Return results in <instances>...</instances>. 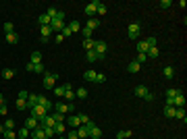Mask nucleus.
Listing matches in <instances>:
<instances>
[{
    "mask_svg": "<svg viewBox=\"0 0 187 139\" xmlns=\"http://www.w3.org/2000/svg\"><path fill=\"white\" fill-rule=\"evenodd\" d=\"M145 60H148V54H137V58H135V63H145Z\"/></svg>",
    "mask_w": 187,
    "mask_h": 139,
    "instance_id": "nucleus-53",
    "label": "nucleus"
},
{
    "mask_svg": "<svg viewBox=\"0 0 187 139\" xmlns=\"http://www.w3.org/2000/svg\"><path fill=\"white\" fill-rule=\"evenodd\" d=\"M7 42L8 44H17L19 42V35L17 33H7Z\"/></svg>",
    "mask_w": 187,
    "mask_h": 139,
    "instance_id": "nucleus-36",
    "label": "nucleus"
},
{
    "mask_svg": "<svg viewBox=\"0 0 187 139\" xmlns=\"http://www.w3.org/2000/svg\"><path fill=\"white\" fill-rule=\"evenodd\" d=\"M67 125H71V127H79L81 123H79V116H67V120H65Z\"/></svg>",
    "mask_w": 187,
    "mask_h": 139,
    "instance_id": "nucleus-23",
    "label": "nucleus"
},
{
    "mask_svg": "<svg viewBox=\"0 0 187 139\" xmlns=\"http://www.w3.org/2000/svg\"><path fill=\"white\" fill-rule=\"evenodd\" d=\"M44 133H46V139L54 137V129H52V127H44Z\"/></svg>",
    "mask_w": 187,
    "mask_h": 139,
    "instance_id": "nucleus-44",
    "label": "nucleus"
},
{
    "mask_svg": "<svg viewBox=\"0 0 187 139\" xmlns=\"http://www.w3.org/2000/svg\"><path fill=\"white\" fill-rule=\"evenodd\" d=\"M29 135H31L29 129H25V127H21V129H19V139H27Z\"/></svg>",
    "mask_w": 187,
    "mask_h": 139,
    "instance_id": "nucleus-32",
    "label": "nucleus"
},
{
    "mask_svg": "<svg viewBox=\"0 0 187 139\" xmlns=\"http://www.w3.org/2000/svg\"><path fill=\"white\" fill-rule=\"evenodd\" d=\"M31 63H33V64L42 63V54H40V52H31Z\"/></svg>",
    "mask_w": 187,
    "mask_h": 139,
    "instance_id": "nucleus-42",
    "label": "nucleus"
},
{
    "mask_svg": "<svg viewBox=\"0 0 187 139\" xmlns=\"http://www.w3.org/2000/svg\"><path fill=\"white\" fill-rule=\"evenodd\" d=\"M31 135H33V139H46L44 127H38V129H33V131H31Z\"/></svg>",
    "mask_w": 187,
    "mask_h": 139,
    "instance_id": "nucleus-15",
    "label": "nucleus"
},
{
    "mask_svg": "<svg viewBox=\"0 0 187 139\" xmlns=\"http://www.w3.org/2000/svg\"><path fill=\"white\" fill-rule=\"evenodd\" d=\"M98 4H100V2H98V0H94V2H90V4H87V7H85V15H87V17H94V15H96V8H98Z\"/></svg>",
    "mask_w": 187,
    "mask_h": 139,
    "instance_id": "nucleus-10",
    "label": "nucleus"
},
{
    "mask_svg": "<svg viewBox=\"0 0 187 139\" xmlns=\"http://www.w3.org/2000/svg\"><path fill=\"white\" fill-rule=\"evenodd\" d=\"M145 44H148V48H154V46L158 44V40H156V37H148V40H145Z\"/></svg>",
    "mask_w": 187,
    "mask_h": 139,
    "instance_id": "nucleus-47",
    "label": "nucleus"
},
{
    "mask_svg": "<svg viewBox=\"0 0 187 139\" xmlns=\"http://www.w3.org/2000/svg\"><path fill=\"white\" fill-rule=\"evenodd\" d=\"M173 106L175 108H183V106H185V96H183V93H177V96L173 98Z\"/></svg>",
    "mask_w": 187,
    "mask_h": 139,
    "instance_id": "nucleus-12",
    "label": "nucleus"
},
{
    "mask_svg": "<svg viewBox=\"0 0 187 139\" xmlns=\"http://www.w3.org/2000/svg\"><path fill=\"white\" fill-rule=\"evenodd\" d=\"M106 81V75H102V73H96V81L94 83H104Z\"/></svg>",
    "mask_w": 187,
    "mask_h": 139,
    "instance_id": "nucleus-49",
    "label": "nucleus"
},
{
    "mask_svg": "<svg viewBox=\"0 0 187 139\" xmlns=\"http://www.w3.org/2000/svg\"><path fill=\"white\" fill-rule=\"evenodd\" d=\"M77 116H79V123H81V125H90L91 123V118L87 116V114H77Z\"/></svg>",
    "mask_w": 187,
    "mask_h": 139,
    "instance_id": "nucleus-40",
    "label": "nucleus"
},
{
    "mask_svg": "<svg viewBox=\"0 0 187 139\" xmlns=\"http://www.w3.org/2000/svg\"><path fill=\"white\" fill-rule=\"evenodd\" d=\"M38 104H40V106H44L46 110H50V108L54 106V104H50V100H48L46 96H38Z\"/></svg>",
    "mask_w": 187,
    "mask_h": 139,
    "instance_id": "nucleus-14",
    "label": "nucleus"
},
{
    "mask_svg": "<svg viewBox=\"0 0 187 139\" xmlns=\"http://www.w3.org/2000/svg\"><path fill=\"white\" fill-rule=\"evenodd\" d=\"M0 104H4V96L2 93H0Z\"/></svg>",
    "mask_w": 187,
    "mask_h": 139,
    "instance_id": "nucleus-60",
    "label": "nucleus"
},
{
    "mask_svg": "<svg viewBox=\"0 0 187 139\" xmlns=\"http://www.w3.org/2000/svg\"><path fill=\"white\" fill-rule=\"evenodd\" d=\"M65 27V21H62V19H52V21H50V29H52V31H60V29Z\"/></svg>",
    "mask_w": 187,
    "mask_h": 139,
    "instance_id": "nucleus-11",
    "label": "nucleus"
},
{
    "mask_svg": "<svg viewBox=\"0 0 187 139\" xmlns=\"http://www.w3.org/2000/svg\"><path fill=\"white\" fill-rule=\"evenodd\" d=\"M19 98H21V100H27V98H29V91L21 89V91H19Z\"/></svg>",
    "mask_w": 187,
    "mask_h": 139,
    "instance_id": "nucleus-54",
    "label": "nucleus"
},
{
    "mask_svg": "<svg viewBox=\"0 0 187 139\" xmlns=\"http://www.w3.org/2000/svg\"><path fill=\"white\" fill-rule=\"evenodd\" d=\"M4 129H15V120L13 118H7V120H4Z\"/></svg>",
    "mask_w": 187,
    "mask_h": 139,
    "instance_id": "nucleus-50",
    "label": "nucleus"
},
{
    "mask_svg": "<svg viewBox=\"0 0 187 139\" xmlns=\"http://www.w3.org/2000/svg\"><path fill=\"white\" fill-rule=\"evenodd\" d=\"M69 27H71V31H73V33H77V31H81V23H79V21H71Z\"/></svg>",
    "mask_w": 187,
    "mask_h": 139,
    "instance_id": "nucleus-30",
    "label": "nucleus"
},
{
    "mask_svg": "<svg viewBox=\"0 0 187 139\" xmlns=\"http://www.w3.org/2000/svg\"><path fill=\"white\" fill-rule=\"evenodd\" d=\"M83 79H85V81H90V83H94V81H96V71H85V73H83Z\"/></svg>",
    "mask_w": 187,
    "mask_h": 139,
    "instance_id": "nucleus-17",
    "label": "nucleus"
},
{
    "mask_svg": "<svg viewBox=\"0 0 187 139\" xmlns=\"http://www.w3.org/2000/svg\"><path fill=\"white\" fill-rule=\"evenodd\" d=\"M162 73H164L166 79H173V77H175V69H173V67H164V71H162Z\"/></svg>",
    "mask_w": 187,
    "mask_h": 139,
    "instance_id": "nucleus-31",
    "label": "nucleus"
},
{
    "mask_svg": "<svg viewBox=\"0 0 187 139\" xmlns=\"http://www.w3.org/2000/svg\"><path fill=\"white\" fill-rule=\"evenodd\" d=\"M85 58H87L90 63H96V60H100V56L96 54V50H87V52H85Z\"/></svg>",
    "mask_w": 187,
    "mask_h": 139,
    "instance_id": "nucleus-18",
    "label": "nucleus"
},
{
    "mask_svg": "<svg viewBox=\"0 0 187 139\" xmlns=\"http://www.w3.org/2000/svg\"><path fill=\"white\" fill-rule=\"evenodd\" d=\"M54 93L58 98H62V93H65V85H58V87H54Z\"/></svg>",
    "mask_w": 187,
    "mask_h": 139,
    "instance_id": "nucleus-52",
    "label": "nucleus"
},
{
    "mask_svg": "<svg viewBox=\"0 0 187 139\" xmlns=\"http://www.w3.org/2000/svg\"><path fill=\"white\" fill-rule=\"evenodd\" d=\"M133 93H135L137 98H144L145 102H152V100H154V96L148 91V87H145V85H137V87L133 89Z\"/></svg>",
    "mask_w": 187,
    "mask_h": 139,
    "instance_id": "nucleus-1",
    "label": "nucleus"
},
{
    "mask_svg": "<svg viewBox=\"0 0 187 139\" xmlns=\"http://www.w3.org/2000/svg\"><path fill=\"white\" fill-rule=\"evenodd\" d=\"M56 13H58V8H54V7H50V8H48V13H46V15H48L50 19H54V17H56Z\"/></svg>",
    "mask_w": 187,
    "mask_h": 139,
    "instance_id": "nucleus-51",
    "label": "nucleus"
},
{
    "mask_svg": "<svg viewBox=\"0 0 187 139\" xmlns=\"http://www.w3.org/2000/svg\"><path fill=\"white\" fill-rule=\"evenodd\" d=\"M87 129H90V137H94V139H100V137H102V131H100L96 125H94V127H87Z\"/></svg>",
    "mask_w": 187,
    "mask_h": 139,
    "instance_id": "nucleus-16",
    "label": "nucleus"
},
{
    "mask_svg": "<svg viewBox=\"0 0 187 139\" xmlns=\"http://www.w3.org/2000/svg\"><path fill=\"white\" fill-rule=\"evenodd\" d=\"M67 139H79V137H77V133H75V131H71L69 135H67Z\"/></svg>",
    "mask_w": 187,
    "mask_h": 139,
    "instance_id": "nucleus-57",
    "label": "nucleus"
},
{
    "mask_svg": "<svg viewBox=\"0 0 187 139\" xmlns=\"http://www.w3.org/2000/svg\"><path fill=\"white\" fill-rule=\"evenodd\" d=\"M7 112H8V108H7V106H4V104H0V114H2V116H4V114H7Z\"/></svg>",
    "mask_w": 187,
    "mask_h": 139,
    "instance_id": "nucleus-56",
    "label": "nucleus"
},
{
    "mask_svg": "<svg viewBox=\"0 0 187 139\" xmlns=\"http://www.w3.org/2000/svg\"><path fill=\"white\" fill-rule=\"evenodd\" d=\"M164 114L168 118H175V106H166V108H164Z\"/></svg>",
    "mask_w": 187,
    "mask_h": 139,
    "instance_id": "nucleus-43",
    "label": "nucleus"
},
{
    "mask_svg": "<svg viewBox=\"0 0 187 139\" xmlns=\"http://www.w3.org/2000/svg\"><path fill=\"white\" fill-rule=\"evenodd\" d=\"M50 116H52V118H54V120H56V123H65V120H67V114H62V112H52V114H50Z\"/></svg>",
    "mask_w": 187,
    "mask_h": 139,
    "instance_id": "nucleus-19",
    "label": "nucleus"
},
{
    "mask_svg": "<svg viewBox=\"0 0 187 139\" xmlns=\"http://www.w3.org/2000/svg\"><path fill=\"white\" fill-rule=\"evenodd\" d=\"M75 133H77V137H79V139H87V137H90V129H87L85 125H81Z\"/></svg>",
    "mask_w": 187,
    "mask_h": 139,
    "instance_id": "nucleus-13",
    "label": "nucleus"
},
{
    "mask_svg": "<svg viewBox=\"0 0 187 139\" xmlns=\"http://www.w3.org/2000/svg\"><path fill=\"white\" fill-rule=\"evenodd\" d=\"M31 73H44V64L42 63H38V64L31 63Z\"/></svg>",
    "mask_w": 187,
    "mask_h": 139,
    "instance_id": "nucleus-37",
    "label": "nucleus"
},
{
    "mask_svg": "<svg viewBox=\"0 0 187 139\" xmlns=\"http://www.w3.org/2000/svg\"><path fill=\"white\" fill-rule=\"evenodd\" d=\"M40 35H42V42H48L50 35H52V29H50V25H44V27H40Z\"/></svg>",
    "mask_w": 187,
    "mask_h": 139,
    "instance_id": "nucleus-9",
    "label": "nucleus"
},
{
    "mask_svg": "<svg viewBox=\"0 0 187 139\" xmlns=\"http://www.w3.org/2000/svg\"><path fill=\"white\" fill-rule=\"evenodd\" d=\"M171 7V0H160V8H168Z\"/></svg>",
    "mask_w": 187,
    "mask_h": 139,
    "instance_id": "nucleus-55",
    "label": "nucleus"
},
{
    "mask_svg": "<svg viewBox=\"0 0 187 139\" xmlns=\"http://www.w3.org/2000/svg\"><path fill=\"white\" fill-rule=\"evenodd\" d=\"M158 54H160L158 46H154V48H148V58H158Z\"/></svg>",
    "mask_w": 187,
    "mask_h": 139,
    "instance_id": "nucleus-26",
    "label": "nucleus"
},
{
    "mask_svg": "<svg viewBox=\"0 0 187 139\" xmlns=\"http://www.w3.org/2000/svg\"><path fill=\"white\" fill-rule=\"evenodd\" d=\"M133 131H129V129H125V131H118L117 133V139H127V137H131Z\"/></svg>",
    "mask_w": 187,
    "mask_h": 139,
    "instance_id": "nucleus-28",
    "label": "nucleus"
},
{
    "mask_svg": "<svg viewBox=\"0 0 187 139\" xmlns=\"http://www.w3.org/2000/svg\"><path fill=\"white\" fill-rule=\"evenodd\" d=\"M94 50H96V54L100 56V60H102L104 54H106V50H108V44L102 42V40H96V44H94Z\"/></svg>",
    "mask_w": 187,
    "mask_h": 139,
    "instance_id": "nucleus-6",
    "label": "nucleus"
},
{
    "mask_svg": "<svg viewBox=\"0 0 187 139\" xmlns=\"http://www.w3.org/2000/svg\"><path fill=\"white\" fill-rule=\"evenodd\" d=\"M2 135H4V139H17V131L15 129H7Z\"/></svg>",
    "mask_w": 187,
    "mask_h": 139,
    "instance_id": "nucleus-29",
    "label": "nucleus"
},
{
    "mask_svg": "<svg viewBox=\"0 0 187 139\" xmlns=\"http://www.w3.org/2000/svg\"><path fill=\"white\" fill-rule=\"evenodd\" d=\"M139 33H141V25H139V23H131V25L127 27V35H129L131 40H137Z\"/></svg>",
    "mask_w": 187,
    "mask_h": 139,
    "instance_id": "nucleus-4",
    "label": "nucleus"
},
{
    "mask_svg": "<svg viewBox=\"0 0 187 139\" xmlns=\"http://www.w3.org/2000/svg\"><path fill=\"white\" fill-rule=\"evenodd\" d=\"M139 69H141V64H139V63H135V60H131V63L127 64V71H129V73H137Z\"/></svg>",
    "mask_w": 187,
    "mask_h": 139,
    "instance_id": "nucleus-22",
    "label": "nucleus"
},
{
    "mask_svg": "<svg viewBox=\"0 0 187 139\" xmlns=\"http://www.w3.org/2000/svg\"><path fill=\"white\" fill-rule=\"evenodd\" d=\"M52 129H54V135H62L65 133V123H54Z\"/></svg>",
    "mask_w": 187,
    "mask_h": 139,
    "instance_id": "nucleus-24",
    "label": "nucleus"
},
{
    "mask_svg": "<svg viewBox=\"0 0 187 139\" xmlns=\"http://www.w3.org/2000/svg\"><path fill=\"white\" fill-rule=\"evenodd\" d=\"M75 98H81V100H83V98H87V89H83V87H81V89H77L75 91Z\"/></svg>",
    "mask_w": 187,
    "mask_h": 139,
    "instance_id": "nucleus-45",
    "label": "nucleus"
},
{
    "mask_svg": "<svg viewBox=\"0 0 187 139\" xmlns=\"http://www.w3.org/2000/svg\"><path fill=\"white\" fill-rule=\"evenodd\" d=\"M35 104H38V96H35V93H29V98H27V106L31 108V106H35Z\"/></svg>",
    "mask_w": 187,
    "mask_h": 139,
    "instance_id": "nucleus-38",
    "label": "nucleus"
},
{
    "mask_svg": "<svg viewBox=\"0 0 187 139\" xmlns=\"http://www.w3.org/2000/svg\"><path fill=\"white\" fill-rule=\"evenodd\" d=\"M25 129H29V131H33V129H38V127H40V120H38V118H33V116H29L27 120H25Z\"/></svg>",
    "mask_w": 187,
    "mask_h": 139,
    "instance_id": "nucleus-8",
    "label": "nucleus"
},
{
    "mask_svg": "<svg viewBox=\"0 0 187 139\" xmlns=\"http://www.w3.org/2000/svg\"><path fill=\"white\" fill-rule=\"evenodd\" d=\"M73 108H75V104H73V102H58V104H54V110L56 112H62V114L73 112Z\"/></svg>",
    "mask_w": 187,
    "mask_h": 139,
    "instance_id": "nucleus-3",
    "label": "nucleus"
},
{
    "mask_svg": "<svg viewBox=\"0 0 187 139\" xmlns=\"http://www.w3.org/2000/svg\"><path fill=\"white\" fill-rule=\"evenodd\" d=\"M62 98H65L67 102H73V100H75V91H73V87H71L69 83L65 85V93H62Z\"/></svg>",
    "mask_w": 187,
    "mask_h": 139,
    "instance_id": "nucleus-7",
    "label": "nucleus"
},
{
    "mask_svg": "<svg viewBox=\"0 0 187 139\" xmlns=\"http://www.w3.org/2000/svg\"><path fill=\"white\" fill-rule=\"evenodd\" d=\"M94 44H96V40H85V42H83V48H85V52H87V50H94Z\"/></svg>",
    "mask_w": 187,
    "mask_h": 139,
    "instance_id": "nucleus-41",
    "label": "nucleus"
},
{
    "mask_svg": "<svg viewBox=\"0 0 187 139\" xmlns=\"http://www.w3.org/2000/svg\"><path fill=\"white\" fill-rule=\"evenodd\" d=\"M106 13H108L106 4H102V2H100V4H98V8H96V15H100V17H102V15H106Z\"/></svg>",
    "mask_w": 187,
    "mask_h": 139,
    "instance_id": "nucleus-33",
    "label": "nucleus"
},
{
    "mask_svg": "<svg viewBox=\"0 0 187 139\" xmlns=\"http://www.w3.org/2000/svg\"><path fill=\"white\" fill-rule=\"evenodd\" d=\"M60 35H62V37H71V35H73V31H71L69 25H65V27L60 29Z\"/></svg>",
    "mask_w": 187,
    "mask_h": 139,
    "instance_id": "nucleus-35",
    "label": "nucleus"
},
{
    "mask_svg": "<svg viewBox=\"0 0 187 139\" xmlns=\"http://www.w3.org/2000/svg\"><path fill=\"white\" fill-rule=\"evenodd\" d=\"M62 40H65V37H62V35H60V33H58V35H56V37H54V42H56V44H60V42H62Z\"/></svg>",
    "mask_w": 187,
    "mask_h": 139,
    "instance_id": "nucleus-58",
    "label": "nucleus"
},
{
    "mask_svg": "<svg viewBox=\"0 0 187 139\" xmlns=\"http://www.w3.org/2000/svg\"><path fill=\"white\" fill-rule=\"evenodd\" d=\"M4 131H7V129H4V125H0V135H2Z\"/></svg>",
    "mask_w": 187,
    "mask_h": 139,
    "instance_id": "nucleus-59",
    "label": "nucleus"
},
{
    "mask_svg": "<svg viewBox=\"0 0 187 139\" xmlns=\"http://www.w3.org/2000/svg\"><path fill=\"white\" fill-rule=\"evenodd\" d=\"M25 108H29L27 100H21V98H19V100H17V110H25Z\"/></svg>",
    "mask_w": 187,
    "mask_h": 139,
    "instance_id": "nucleus-39",
    "label": "nucleus"
},
{
    "mask_svg": "<svg viewBox=\"0 0 187 139\" xmlns=\"http://www.w3.org/2000/svg\"><path fill=\"white\" fill-rule=\"evenodd\" d=\"M98 25H100V21H98L96 17H91V19H87V23H85V27H87V29H91V31H94V29H96Z\"/></svg>",
    "mask_w": 187,
    "mask_h": 139,
    "instance_id": "nucleus-20",
    "label": "nucleus"
},
{
    "mask_svg": "<svg viewBox=\"0 0 187 139\" xmlns=\"http://www.w3.org/2000/svg\"><path fill=\"white\" fill-rule=\"evenodd\" d=\"M177 93H183L181 89H166V98H175Z\"/></svg>",
    "mask_w": 187,
    "mask_h": 139,
    "instance_id": "nucleus-46",
    "label": "nucleus"
},
{
    "mask_svg": "<svg viewBox=\"0 0 187 139\" xmlns=\"http://www.w3.org/2000/svg\"><path fill=\"white\" fill-rule=\"evenodd\" d=\"M4 31L7 33H15V25L13 23H4Z\"/></svg>",
    "mask_w": 187,
    "mask_h": 139,
    "instance_id": "nucleus-48",
    "label": "nucleus"
},
{
    "mask_svg": "<svg viewBox=\"0 0 187 139\" xmlns=\"http://www.w3.org/2000/svg\"><path fill=\"white\" fill-rule=\"evenodd\" d=\"M91 33H94V31H91V29H87V27H85V25H83V27H81V35H83V37H85V40H91Z\"/></svg>",
    "mask_w": 187,
    "mask_h": 139,
    "instance_id": "nucleus-34",
    "label": "nucleus"
},
{
    "mask_svg": "<svg viewBox=\"0 0 187 139\" xmlns=\"http://www.w3.org/2000/svg\"><path fill=\"white\" fill-rule=\"evenodd\" d=\"M60 139H67V137H60Z\"/></svg>",
    "mask_w": 187,
    "mask_h": 139,
    "instance_id": "nucleus-61",
    "label": "nucleus"
},
{
    "mask_svg": "<svg viewBox=\"0 0 187 139\" xmlns=\"http://www.w3.org/2000/svg\"><path fill=\"white\" fill-rule=\"evenodd\" d=\"M13 77H15V71L13 69H2V79H7V81H8V79H13Z\"/></svg>",
    "mask_w": 187,
    "mask_h": 139,
    "instance_id": "nucleus-27",
    "label": "nucleus"
},
{
    "mask_svg": "<svg viewBox=\"0 0 187 139\" xmlns=\"http://www.w3.org/2000/svg\"><path fill=\"white\" fill-rule=\"evenodd\" d=\"M56 79H58V73H46L44 75V87L46 89H54V85H56Z\"/></svg>",
    "mask_w": 187,
    "mask_h": 139,
    "instance_id": "nucleus-2",
    "label": "nucleus"
},
{
    "mask_svg": "<svg viewBox=\"0 0 187 139\" xmlns=\"http://www.w3.org/2000/svg\"><path fill=\"white\" fill-rule=\"evenodd\" d=\"M48 114V110L44 108V106H40V104H35V106H31V116L33 118H38V120H42V118Z\"/></svg>",
    "mask_w": 187,
    "mask_h": 139,
    "instance_id": "nucleus-5",
    "label": "nucleus"
},
{
    "mask_svg": "<svg viewBox=\"0 0 187 139\" xmlns=\"http://www.w3.org/2000/svg\"><path fill=\"white\" fill-rule=\"evenodd\" d=\"M175 118H179V120H183V123H185V120H187L185 108H175Z\"/></svg>",
    "mask_w": 187,
    "mask_h": 139,
    "instance_id": "nucleus-21",
    "label": "nucleus"
},
{
    "mask_svg": "<svg viewBox=\"0 0 187 139\" xmlns=\"http://www.w3.org/2000/svg\"><path fill=\"white\" fill-rule=\"evenodd\" d=\"M50 21H52V19H50L48 15L44 13V15H40V19H38V23H40L42 27H44V25H50Z\"/></svg>",
    "mask_w": 187,
    "mask_h": 139,
    "instance_id": "nucleus-25",
    "label": "nucleus"
}]
</instances>
